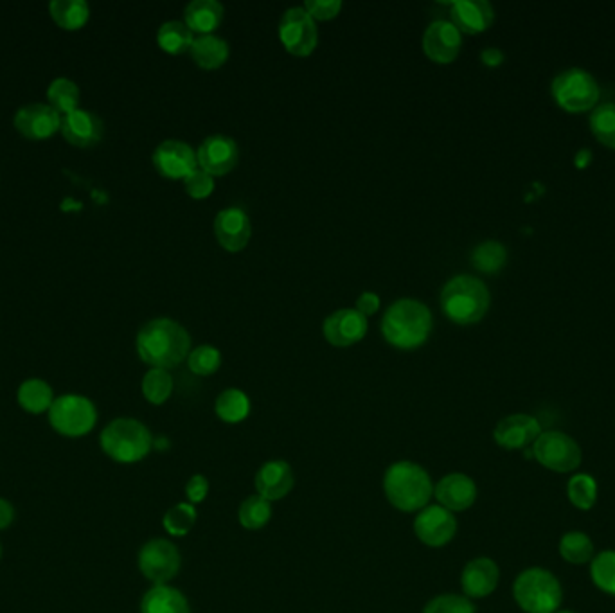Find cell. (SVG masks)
I'll use <instances>...</instances> for the list:
<instances>
[{
	"mask_svg": "<svg viewBox=\"0 0 615 613\" xmlns=\"http://www.w3.org/2000/svg\"><path fill=\"white\" fill-rule=\"evenodd\" d=\"M137 353L153 369H173L191 353L188 329L168 317L150 320L137 335Z\"/></svg>",
	"mask_w": 615,
	"mask_h": 613,
	"instance_id": "6da1fadb",
	"label": "cell"
},
{
	"mask_svg": "<svg viewBox=\"0 0 615 613\" xmlns=\"http://www.w3.org/2000/svg\"><path fill=\"white\" fill-rule=\"evenodd\" d=\"M432 331V313L418 299H400L389 306L382 319L384 338L403 351L418 349L427 342Z\"/></svg>",
	"mask_w": 615,
	"mask_h": 613,
	"instance_id": "7a4b0ae2",
	"label": "cell"
},
{
	"mask_svg": "<svg viewBox=\"0 0 615 613\" xmlns=\"http://www.w3.org/2000/svg\"><path fill=\"white\" fill-rule=\"evenodd\" d=\"M384 491L398 511L419 513L434 497V482L416 462H394L385 471Z\"/></svg>",
	"mask_w": 615,
	"mask_h": 613,
	"instance_id": "3957f363",
	"label": "cell"
},
{
	"mask_svg": "<svg viewBox=\"0 0 615 613\" xmlns=\"http://www.w3.org/2000/svg\"><path fill=\"white\" fill-rule=\"evenodd\" d=\"M441 310L455 324L470 326L490 310V292L477 277H452L441 292Z\"/></svg>",
	"mask_w": 615,
	"mask_h": 613,
	"instance_id": "277c9868",
	"label": "cell"
},
{
	"mask_svg": "<svg viewBox=\"0 0 615 613\" xmlns=\"http://www.w3.org/2000/svg\"><path fill=\"white\" fill-rule=\"evenodd\" d=\"M513 597L522 612L556 613L562 606V583L551 570L531 567L518 574Z\"/></svg>",
	"mask_w": 615,
	"mask_h": 613,
	"instance_id": "5b68a950",
	"label": "cell"
},
{
	"mask_svg": "<svg viewBox=\"0 0 615 613\" xmlns=\"http://www.w3.org/2000/svg\"><path fill=\"white\" fill-rule=\"evenodd\" d=\"M99 441L110 459L123 464L143 461L153 446L150 430L141 421L130 418L114 419L108 423Z\"/></svg>",
	"mask_w": 615,
	"mask_h": 613,
	"instance_id": "8992f818",
	"label": "cell"
},
{
	"mask_svg": "<svg viewBox=\"0 0 615 613\" xmlns=\"http://www.w3.org/2000/svg\"><path fill=\"white\" fill-rule=\"evenodd\" d=\"M51 427L65 437H83L92 432L98 421L94 403L78 394H65L56 398L49 409Z\"/></svg>",
	"mask_w": 615,
	"mask_h": 613,
	"instance_id": "52a82bcc",
	"label": "cell"
},
{
	"mask_svg": "<svg viewBox=\"0 0 615 613\" xmlns=\"http://www.w3.org/2000/svg\"><path fill=\"white\" fill-rule=\"evenodd\" d=\"M553 98L567 112H587L598 105V81L583 69H569L554 78Z\"/></svg>",
	"mask_w": 615,
	"mask_h": 613,
	"instance_id": "ba28073f",
	"label": "cell"
},
{
	"mask_svg": "<svg viewBox=\"0 0 615 613\" xmlns=\"http://www.w3.org/2000/svg\"><path fill=\"white\" fill-rule=\"evenodd\" d=\"M533 459L540 462L545 470L554 473H572L578 470L581 464V448L571 436L549 430L542 432L531 446Z\"/></svg>",
	"mask_w": 615,
	"mask_h": 613,
	"instance_id": "9c48e42d",
	"label": "cell"
},
{
	"mask_svg": "<svg viewBox=\"0 0 615 613\" xmlns=\"http://www.w3.org/2000/svg\"><path fill=\"white\" fill-rule=\"evenodd\" d=\"M139 570L155 585H166L179 574L180 552L175 543L164 538H153L139 551Z\"/></svg>",
	"mask_w": 615,
	"mask_h": 613,
	"instance_id": "30bf717a",
	"label": "cell"
},
{
	"mask_svg": "<svg viewBox=\"0 0 615 613\" xmlns=\"http://www.w3.org/2000/svg\"><path fill=\"white\" fill-rule=\"evenodd\" d=\"M279 40L288 53L310 56L319 42L317 24L304 8L286 9L279 22Z\"/></svg>",
	"mask_w": 615,
	"mask_h": 613,
	"instance_id": "8fae6325",
	"label": "cell"
},
{
	"mask_svg": "<svg viewBox=\"0 0 615 613\" xmlns=\"http://www.w3.org/2000/svg\"><path fill=\"white\" fill-rule=\"evenodd\" d=\"M414 533L419 542L428 547H445L457 534V520L452 511L439 504L427 506L419 511L414 520Z\"/></svg>",
	"mask_w": 615,
	"mask_h": 613,
	"instance_id": "7c38bea8",
	"label": "cell"
},
{
	"mask_svg": "<svg viewBox=\"0 0 615 613\" xmlns=\"http://www.w3.org/2000/svg\"><path fill=\"white\" fill-rule=\"evenodd\" d=\"M153 166L162 177L184 180L198 169L197 152L184 141L170 139L159 144L153 152Z\"/></svg>",
	"mask_w": 615,
	"mask_h": 613,
	"instance_id": "4fadbf2b",
	"label": "cell"
},
{
	"mask_svg": "<svg viewBox=\"0 0 615 613\" xmlns=\"http://www.w3.org/2000/svg\"><path fill=\"white\" fill-rule=\"evenodd\" d=\"M198 168L204 169L211 177H223L236 168L240 159V148L227 135H211L202 141L197 150Z\"/></svg>",
	"mask_w": 615,
	"mask_h": 613,
	"instance_id": "5bb4252c",
	"label": "cell"
},
{
	"mask_svg": "<svg viewBox=\"0 0 615 613\" xmlns=\"http://www.w3.org/2000/svg\"><path fill=\"white\" fill-rule=\"evenodd\" d=\"M544 430L538 419L529 414H511L500 419L495 427L493 439L504 450H527L535 445Z\"/></svg>",
	"mask_w": 615,
	"mask_h": 613,
	"instance_id": "9a60e30c",
	"label": "cell"
},
{
	"mask_svg": "<svg viewBox=\"0 0 615 613\" xmlns=\"http://www.w3.org/2000/svg\"><path fill=\"white\" fill-rule=\"evenodd\" d=\"M366 333V317L351 308L333 311L322 324V335L335 347L355 346Z\"/></svg>",
	"mask_w": 615,
	"mask_h": 613,
	"instance_id": "2e32d148",
	"label": "cell"
},
{
	"mask_svg": "<svg viewBox=\"0 0 615 613\" xmlns=\"http://www.w3.org/2000/svg\"><path fill=\"white\" fill-rule=\"evenodd\" d=\"M461 31L450 20H436L423 35V53L436 63H452L461 51Z\"/></svg>",
	"mask_w": 615,
	"mask_h": 613,
	"instance_id": "e0dca14e",
	"label": "cell"
},
{
	"mask_svg": "<svg viewBox=\"0 0 615 613\" xmlns=\"http://www.w3.org/2000/svg\"><path fill=\"white\" fill-rule=\"evenodd\" d=\"M214 234L223 249L240 252L249 245L252 225L249 216L240 207H227L216 214Z\"/></svg>",
	"mask_w": 615,
	"mask_h": 613,
	"instance_id": "ac0fdd59",
	"label": "cell"
},
{
	"mask_svg": "<svg viewBox=\"0 0 615 613\" xmlns=\"http://www.w3.org/2000/svg\"><path fill=\"white\" fill-rule=\"evenodd\" d=\"M15 126L18 132L27 139L42 141V139H49L62 128V116L51 105L35 103V105H27L18 110L15 116Z\"/></svg>",
	"mask_w": 615,
	"mask_h": 613,
	"instance_id": "d6986e66",
	"label": "cell"
},
{
	"mask_svg": "<svg viewBox=\"0 0 615 613\" xmlns=\"http://www.w3.org/2000/svg\"><path fill=\"white\" fill-rule=\"evenodd\" d=\"M434 497L437 498L439 506L452 513H461L475 504L477 486L472 477L464 473H450L434 486Z\"/></svg>",
	"mask_w": 615,
	"mask_h": 613,
	"instance_id": "ffe728a7",
	"label": "cell"
},
{
	"mask_svg": "<svg viewBox=\"0 0 615 613\" xmlns=\"http://www.w3.org/2000/svg\"><path fill=\"white\" fill-rule=\"evenodd\" d=\"M499 565L490 558H475L466 563L461 574V587L468 599H484L499 587Z\"/></svg>",
	"mask_w": 615,
	"mask_h": 613,
	"instance_id": "44dd1931",
	"label": "cell"
},
{
	"mask_svg": "<svg viewBox=\"0 0 615 613\" xmlns=\"http://www.w3.org/2000/svg\"><path fill=\"white\" fill-rule=\"evenodd\" d=\"M493 20L495 11L486 0H457L450 8V22L466 35L484 33Z\"/></svg>",
	"mask_w": 615,
	"mask_h": 613,
	"instance_id": "7402d4cb",
	"label": "cell"
},
{
	"mask_svg": "<svg viewBox=\"0 0 615 613\" xmlns=\"http://www.w3.org/2000/svg\"><path fill=\"white\" fill-rule=\"evenodd\" d=\"M294 484V471L286 461L265 462L256 473L258 495L268 502L285 498L294 489Z\"/></svg>",
	"mask_w": 615,
	"mask_h": 613,
	"instance_id": "603a6c76",
	"label": "cell"
},
{
	"mask_svg": "<svg viewBox=\"0 0 615 613\" xmlns=\"http://www.w3.org/2000/svg\"><path fill=\"white\" fill-rule=\"evenodd\" d=\"M62 134L74 146L90 148L101 141L103 123L89 110L76 108L71 114L62 117Z\"/></svg>",
	"mask_w": 615,
	"mask_h": 613,
	"instance_id": "cb8c5ba5",
	"label": "cell"
},
{
	"mask_svg": "<svg viewBox=\"0 0 615 613\" xmlns=\"http://www.w3.org/2000/svg\"><path fill=\"white\" fill-rule=\"evenodd\" d=\"M223 13L225 9L216 0H193L184 9V24L191 29V33L213 35L222 24Z\"/></svg>",
	"mask_w": 615,
	"mask_h": 613,
	"instance_id": "d4e9b609",
	"label": "cell"
},
{
	"mask_svg": "<svg viewBox=\"0 0 615 613\" xmlns=\"http://www.w3.org/2000/svg\"><path fill=\"white\" fill-rule=\"evenodd\" d=\"M141 613H193L186 596L177 588L155 585L144 594Z\"/></svg>",
	"mask_w": 615,
	"mask_h": 613,
	"instance_id": "484cf974",
	"label": "cell"
},
{
	"mask_svg": "<svg viewBox=\"0 0 615 613\" xmlns=\"http://www.w3.org/2000/svg\"><path fill=\"white\" fill-rule=\"evenodd\" d=\"M193 62L205 71L220 69L229 58V45L216 35L197 36L189 49Z\"/></svg>",
	"mask_w": 615,
	"mask_h": 613,
	"instance_id": "4316f807",
	"label": "cell"
},
{
	"mask_svg": "<svg viewBox=\"0 0 615 613\" xmlns=\"http://www.w3.org/2000/svg\"><path fill=\"white\" fill-rule=\"evenodd\" d=\"M18 403L29 414H42L53 407V389L44 380H27L18 389Z\"/></svg>",
	"mask_w": 615,
	"mask_h": 613,
	"instance_id": "83f0119b",
	"label": "cell"
},
{
	"mask_svg": "<svg viewBox=\"0 0 615 613\" xmlns=\"http://www.w3.org/2000/svg\"><path fill=\"white\" fill-rule=\"evenodd\" d=\"M49 9L54 22L67 31H76L89 20V4L83 0H54Z\"/></svg>",
	"mask_w": 615,
	"mask_h": 613,
	"instance_id": "f1b7e54d",
	"label": "cell"
},
{
	"mask_svg": "<svg viewBox=\"0 0 615 613\" xmlns=\"http://www.w3.org/2000/svg\"><path fill=\"white\" fill-rule=\"evenodd\" d=\"M214 410H216V416L222 421L229 425H236L243 419H247L250 414L249 396L240 389H227L216 398Z\"/></svg>",
	"mask_w": 615,
	"mask_h": 613,
	"instance_id": "f546056e",
	"label": "cell"
},
{
	"mask_svg": "<svg viewBox=\"0 0 615 613\" xmlns=\"http://www.w3.org/2000/svg\"><path fill=\"white\" fill-rule=\"evenodd\" d=\"M193 33L184 22L180 20H170L164 22L159 33H157V44L164 53L184 54L188 53L193 45Z\"/></svg>",
	"mask_w": 615,
	"mask_h": 613,
	"instance_id": "4dcf8cb0",
	"label": "cell"
},
{
	"mask_svg": "<svg viewBox=\"0 0 615 613\" xmlns=\"http://www.w3.org/2000/svg\"><path fill=\"white\" fill-rule=\"evenodd\" d=\"M558 549H560V556L563 560L572 565H585L594 560L596 556V549H594V543L590 540L589 534L581 533V531L563 534Z\"/></svg>",
	"mask_w": 615,
	"mask_h": 613,
	"instance_id": "1f68e13d",
	"label": "cell"
},
{
	"mask_svg": "<svg viewBox=\"0 0 615 613\" xmlns=\"http://www.w3.org/2000/svg\"><path fill=\"white\" fill-rule=\"evenodd\" d=\"M569 502L580 511H590L598 502V482L587 473L572 475L567 484Z\"/></svg>",
	"mask_w": 615,
	"mask_h": 613,
	"instance_id": "d6a6232c",
	"label": "cell"
},
{
	"mask_svg": "<svg viewBox=\"0 0 615 613\" xmlns=\"http://www.w3.org/2000/svg\"><path fill=\"white\" fill-rule=\"evenodd\" d=\"M47 99H49V105L60 114V116H67L74 112L78 108L80 103V89L74 81L67 80V78H58L49 85L47 90Z\"/></svg>",
	"mask_w": 615,
	"mask_h": 613,
	"instance_id": "836d02e7",
	"label": "cell"
},
{
	"mask_svg": "<svg viewBox=\"0 0 615 613\" xmlns=\"http://www.w3.org/2000/svg\"><path fill=\"white\" fill-rule=\"evenodd\" d=\"M508 250L499 241H484L472 252V265L484 274H495L506 265Z\"/></svg>",
	"mask_w": 615,
	"mask_h": 613,
	"instance_id": "e575fe53",
	"label": "cell"
},
{
	"mask_svg": "<svg viewBox=\"0 0 615 613\" xmlns=\"http://www.w3.org/2000/svg\"><path fill=\"white\" fill-rule=\"evenodd\" d=\"M270 518H272V504L265 498L252 495L241 502L238 520L245 529L249 531L263 529L270 522Z\"/></svg>",
	"mask_w": 615,
	"mask_h": 613,
	"instance_id": "d590c367",
	"label": "cell"
},
{
	"mask_svg": "<svg viewBox=\"0 0 615 613\" xmlns=\"http://www.w3.org/2000/svg\"><path fill=\"white\" fill-rule=\"evenodd\" d=\"M590 578L608 596H615V551H603L590 561Z\"/></svg>",
	"mask_w": 615,
	"mask_h": 613,
	"instance_id": "8d00e7d4",
	"label": "cell"
},
{
	"mask_svg": "<svg viewBox=\"0 0 615 613\" xmlns=\"http://www.w3.org/2000/svg\"><path fill=\"white\" fill-rule=\"evenodd\" d=\"M173 392V378L166 369H150L144 374L143 394L152 405H162L170 400Z\"/></svg>",
	"mask_w": 615,
	"mask_h": 613,
	"instance_id": "74e56055",
	"label": "cell"
},
{
	"mask_svg": "<svg viewBox=\"0 0 615 613\" xmlns=\"http://www.w3.org/2000/svg\"><path fill=\"white\" fill-rule=\"evenodd\" d=\"M590 130L599 143L615 150V103H603L592 112Z\"/></svg>",
	"mask_w": 615,
	"mask_h": 613,
	"instance_id": "f35d334b",
	"label": "cell"
},
{
	"mask_svg": "<svg viewBox=\"0 0 615 613\" xmlns=\"http://www.w3.org/2000/svg\"><path fill=\"white\" fill-rule=\"evenodd\" d=\"M162 524L171 536H186L197 524V509L186 502L177 504L166 511Z\"/></svg>",
	"mask_w": 615,
	"mask_h": 613,
	"instance_id": "ab89813d",
	"label": "cell"
},
{
	"mask_svg": "<svg viewBox=\"0 0 615 613\" xmlns=\"http://www.w3.org/2000/svg\"><path fill=\"white\" fill-rule=\"evenodd\" d=\"M189 371L197 376H211L216 373L222 365V353L214 346L204 344L198 346L189 353Z\"/></svg>",
	"mask_w": 615,
	"mask_h": 613,
	"instance_id": "60d3db41",
	"label": "cell"
},
{
	"mask_svg": "<svg viewBox=\"0 0 615 613\" xmlns=\"http://www.w3.org/2000/svg\"><path fill=\"white\" fill-rule=\"evenodd\" d=\"M423 613H475V606L466 596L443 594L428 601Z\"/></svg>",
	"mask_w": 615,
	"mask_h": 613,
	"instance_id": "b9f144b4",
	"label": "cell"
},
{
	"mask_svg": "<svg viewBox=\"0 0 615 613\" xmlns=\"http://www.w3.org/2000/svg\"><path fill=\"white\" fill-rule=\"evenodd\" d=\"M184 187H186V193L191 198L204 200L207 196L213 195L214 177L205 173L204 169L198 168L188 178H184Z\"/></svg>",
	"mask_w": 615,
	"mask_h": 613,
	"instance_id": "7bdbcfd3",
	"label": "cell"
},
{
	"mask_svg": "<svg viewBox=\"0 0 615 613\" xmlns=\"http://www.w3.org/2000/svg\"><path fill=\"white\" fill-rule=\"evenodd\" d=\"M304 9L310 13L313 20H333L340 15L342 11V2L340 0H306Z\"/></svg>",
	"mask_w": 615,
	"mask_h": 613,
	"instance_id": "ee69618b",
	"label": "cell"
},
{
	"mask_svg": "<svg viewBox=\"0 0 615 613\" xmlns=\"http://www.w3.org/2000/svg\"><path fill=\"white\" fill-rule=\"evenodd\" d=\"M209 493V480L205 479L204 475H193L186 484V497L189 502L195 506L204 502L205 497Z\"/></svg>",
	"mask_w": 615,
	"mask_h": 613,
	"instance_id": "f6af8a7d",
	"label": "cell"
},
{
	"mask_svg": "<svg viewBox=\"0 0 615 613\" xmlns=\"http://www.w3.org/2000/svg\"><path fill=\"white\" fill-rule=\"evenodd\" d=\"M355 310L358 313H362L364 317H371L375 315L376 311L380 310V297L375 292H364L357 299V308Z\"/></svg>",
	"mask_w": 615,
	"mask_h": 613,
	"instance_id": "bcb514c9",
	"label": "cell"
},
{
	"mask_svg": "<svg viewBox=\"0 0 615 613\" xmlns=\"http://www.w3.org/2000/svg\"><path fill=\"white\" fill-rule=\"evenodd\" d=\"M13 520H15V507L11 506L8 500L0 498V531L8 529Z\"/></svg>",
	"mask_w": 615,
	"mask_h": 613,
	"instance_id": "7dc6e473",
	"label": "cell"
},
{
	"mask_svg": "<svg viewBox=\"0 0 615 613\" xmlns=\"http://www.w3.org/2000/svg\"><path fill=\"white\" fill-rule=\"evenodd\" d=\"M481 60L488 67H497V65L504 62V54L499 49H495V47H488V49L482 51Z\"/></svg>",
	"mask_w": 615,
	"mask_h": 613,
	"instance_id": "c3c4849f",
	"label": "cell"
},
{
	"mask_svg": "<svg viewBox=\"0 0 615 613\" xmlns=\"http://www.w3.org/2000/svg\"><path fill=\"white\" fill-rule=\"evenodd\" d=\"M556 613H576V612H572V610H558V612Z\"/></svg>",
	"mask_w": 615,
	"mask_h": 613,
	"instance_id": "681fc988",
	"label": "cell"
},
{
	"mask_svg": "<svg viewBox=\"0 0 615 613\" xmlns=\"http://www.w3.org/2000/svg\"><path fill=\"white\" fill-rule=\"evenodd\" d=\"M0 556H2V547H0Z\"/></svg>",
	"mask_w": 615,
	"mask_h": 613,
	"instance_id": "f907efd6",
	"label": "cell"
}]
</instances>
